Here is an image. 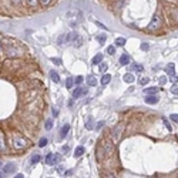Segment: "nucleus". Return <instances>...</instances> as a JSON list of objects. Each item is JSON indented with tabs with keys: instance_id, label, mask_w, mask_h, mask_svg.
I'll return each instance as SVG.
<instances>
[{
	"instance_id": "obj_18",
	"label": "nucleus",
	"mask_w": 178,
	"mask_h": 178,
	"mask_svg": "<svg viewBox=\"0 0 178 178\" xmlns=\"http://www.w3.org/2000/svg\"><path fill=\"white\" fill-rule=\"evenodd\" d=\"M101 61H103V54H101V53L96 54V56L93 57V60H91L93 64H98V63H101Z\"/></svg>"
},
{
	"instance_id": "obj_41",
	"label": "nucleus",
	"mask_w": 178,
	"mask_h": 178,
	"mask_svg": "<svg viewBox=\"0 0 178 178\" xmlns=\"http://www.w3.org/2000/svg\"><path fill=\"white\" fill-rule=\"evenodd\" d=\"M164 123H165L167 130H168V131H171V125H170V123H168V121H167V118H164Z\"/></svg>"
},
{
	"instance_id": "obj_3",
	"label": "nucleus",
	"mask_w": 178,
	"mask_h": 178,
	"mask_svg": "<svg viewBox=\"0 0 178 178\" xmlns=\"http://www.w3.org/2000/svg\"><path fill=\"white\" fill-rule=\"evenodd\" d=\"M13 144H14V148H17V150H24L29 145V142L24 140V137H22L20 134H16L14 137H13Z\"/></svg>"
},
{
	"instance_id": "obj_7",
	"label": "nucleus",
	"mask_w": 178,
	"mask_h": 178,
	"mask_svg": "<svg viewBox=\"0 0 178 178\" xmlns=\"http://www.w3.org/2000/svg\"><path fill=\"white\" fill-rule=\"evenodd\" d=\"M16 171V164L14 162H7L4 167H3V172L4 174H12Z\"/></svg>"
},
{
	"instance_id": "obj_29",
	"label": "nucleus",
	"mask_w": 178,
	"mask_h": 178,
	"mask_svg": "<svg viewBox=\"0 0 178 178\" xmlns=\"http://www.w3.org/2000/svg\"><path fill=\"white\" fill-rule=\"evenodd\" d=\"M103 125H104V121H98V123L96 124V127H94V130H96V131L101 130V128H103Z\"/></svg>"
},
{
	"instance_id": "obj_32",
	"label": "nucleus",
	"mask_w": 178,
	"mask_h": 178,
	"mask_svg": "<svg viewBox=\"0 0 178 178\" xmlns=\"http://www.w3.org/2000/svg\"><path fill=\"white\" fill-rule=\"evenodd\" d=\"M107 53H108V54H114V53H116V47H114V46H108V47H107Z\"/></svg>"
},
{
	"instance_id": "obj_25",
	"label": "nucleus",
	"mask_w": 178,
	"mask_h": 178,
	"mask_svg": "<svg viewBox=\"0 0 178 178\" xmlns=\"http://www.w3.org/2000/svg\"><path fill=\"white\" fill-rule=\"evenodd\" d=\"M131 68H134V71L140 73V71H142V68H144V67H142L141 64H132V66H131Z\"/></svg>"
},
{
	"instance_id": "obj_51",
	"label": "nucleus",
	"mask_w": 178,
	"mask_h": 178,
	"mask_svg": "<svg viewBox=\"0 0 178 178\" xmlns=\"http://www.w3.org/2000/svg\"><path fill=\"white\" fill-rule=\"evenodd\" d=\"M73 174V170H70V171H67V172H66V175H71Z\"/></svg>"
},
{
	"instance_id": "obj_17",
	"label": "nucleus",
	"mask_w": 178,
	"mask_h": 178,
	"mask_svg": "<svg viewBox=\"0 0 178 178\" xmlns=\"http://www.w3.org/2000/svg\"><path fill=\"white\" fill-rule=\"evenodd\" d=\"M118 61H120L121 66H127L128 63H130V57H128L127 54H123V56L120 57V60H118Z\"/></svg>"
},
{
	"instance_id": "obj_40",
	"label": "nucleus",
	"mask_w": 178,
	"mask_h": 178,
	"mask_svg": "<svg viewBox=\"0 0 178 178\" xmlns=\"http://www.w3.org/2000/svg\"><path fill=\"white\" fill-rule=\"evenodd\" d=\"M171 93H172V94H178V86H172V88H171Z\"/></svg>"
},
{
	"instance_id": "obj_20",
	"label": "nucleus",
	"mask_w": 178,
	"mask_h": 178,
	"mask_svg": "<svg viewBox=\"0 0 178 178\" xmlns=\"http://www.w3.org/2000/svg\"><path fill=\"white\" fill-rule=\"evenodd\" d=\"M84 151H86V148L83 147V145H80V147L76 148V151H74V157H81L83 154H84Z\"/></svg>"
},
{
	"instance_id": "obj_12",
	"label": "nucleus",
	"mask_w": 178,
	"mask_h": 178,
	"mask_svg": "<svg viewBox=\"0 0 178 178\" xmlns=\"http://www.w3.org/2000/svg\"><path fill=\"white\" fill-rule=\"evenodd\" d=\"M158 97H155V94L154 96H147L145 97V103H148V104H157L158 103Z\"/></svg>"
},
{
	"instance_id": "obj_35",
	"label": "nucleus",
	"mask_w": 178,
	"mask_h": 178,
	"mask_svg": "<svg viewBox=\"0 0 178 178\" xmlns=\"http://www.w3.org/2000/svg\"><path fill=\"white\" fill-rule=\"evenodd\" d=\"M39 145H40V147H46V145H47V138H41L39 141Z\"/></svg>"
},
{
	"instance_id": "obj_23",
	"label": "nucleus",
	"mask_w": 178,
	"mask_h": 178,
	"mask_svg": "<svg viewBox=\"0 0 178 178\" xmlns=\"http://www.w3.org/2000/svg\"><path fill=\"white\" fill-rule=\"evenodd\" d=\"M124 44H125V39H124V37H117V39H116V46H124Z\"/></svg>"
},
{
	"instance_id": "obj_28",
	"label": "nucleus",
	"mask_w": 178,
	"mask_h": 178,
	"mask_svg": "<svg viewBox=\"0 0 178 178\" xmlns=\"http://www.w3.org/2000/svg\"><path fill=\"white\" fill-rule=\"evenodd\" d=\"M106 39H107V36H106V34H101V36H97V40H98V43H101V44H104V41H106Z\"/></svg>"
},
{
	"instance_id": "obj_11",
	"label": "nucleus",
	"mask_w": 178,
	"mask_h": 178,
	"mask_svg": "<svg viewBox=\"0 0 178 178\" xmlns=\"http://www.w3.org/2000/svg\"><path fill=\"white\" fill-rule=\"evenodd\" d=\"M0 152H7V148H6V144H4V137H3L2 131H0Z\"/></svg>"
},
{
	"instance_id": "obj_4",
	"label": "nucleus",
	"mask_w": 178,
	"mask_h": 178,
	"mask_svg": "<svg viewBox=\"0 0 178 178\" xmlns=\"http://www.w3.org/2000/svg\"><path fill=\"white\" fill-rule=\"evenodd\" d=\"M61 161V154H58V152H56V154H47L46 157V164L47 165H56V164H58Z\"/></svg>"
},
{
	"instance_id": "obj_39",
	"label": "nucleus",
	"mask_w": 178,
	"mask_h": 178,
	"mask_svg": "<svg viewBox=\"0 0 178 178\" xmlns=\"http://www.w3.org/2000/svg\"><path fill=\"white\" fill-rule=\"evenodd\" d=\"M167 81H168V78H167V77H161V78H160V84H161V86H164Z\"/></svg>"
},
{
	"instance_id": "obj_46",
	"label": "nucleus",
	"mask_w": 178,
	"mask_h": 178,
	"mask_svg": "<svg viewBox=\"0 0 178 178\" xmlns=\"http://www.w3.org/2000/svg\"><path fill=\"white\" fill-rule=\"evenodd\" d=\"M57 171H58V172H60V174H64V168H63L61 165H60V167H58V168H57Z\"/></svg>"
},
{
	"instance_id": "obj_5",
	"label": "nucleus",
	"mask_w": 178,
	"mask_h": 178,
	"mask_svg": "<svg viewBox=\"0 0 178 178\" xmlns=\"http://www.w3.org/2000/svg\"><path fill=\"white\" fill-rule=\"evenodd\" d=\"M123 131H124V124L123 123H120V124H117L116 127H114V130H113V141H118L121 137V134H123Z\"/></svg>"
},
{
	"instance_id": "obj_53",
	"label": "nucleus",
	"mask_w": 178,
	"mask_h": 178,
	"mask_svg": "<svg viewBox=\"0 0 178 178\" xmlns=\"http://www.w3.org/2000/svg\"><path fill=\"white\" fill-rule=\"evenodd\" d=\"M14 178H24V177H23V175H22V174H19V175H16V177H14Z\"/></svg>"
},
{
	"instance_id": "obj_48",
	"label": "nucleus",
	"mask_w": 178,
	"mask_h": 178,
	"mask_svg": "<svg viewBox=\"0 0 178 178\" xmlns=\"http://www.w3.org/2000/svg\"><path fill=\"white\" fill-rule=\"evenodd\" d=\"M27 2H29L30 6H34V4H36V2H34V0H27Z\"/></svg>"
},
{
	"instance_id": "obj_49",
	"label": "nucleus",
	"mask_w": 178,
	"mask_h": 178,
	"mask_svg": "<svg viewBox=\"0 0 178 178\" xmlns=\"http://www.w3.org/2000/svg\"><path fill=\"white\" fill-rule=\"evenodd\" d=\"M97 26H100V27H103V29H107V27H106V26H104V24H101L100 22H97Z\"/></svg>"
},
{
	"instance_id": "obj_44",
	"label": "nucleus",
	"mask_w": 178,
	"mask_h": 178,
	"mask_svg": "<svg viewBox=\"0 0 178 178\" xmlns=\"http://www.w3.org/2000/svg\"><path fill=\"white\" fill-rule=\"evenodd\" d=\"M63 41H66V36L63 34V36H60V39H58V44H61Z\"/></svg>"
},
{
	"instance_id": "obj_31",
	"label": "nucleus",
	"mask_w": 178,
	"mask_h": 178,
	"mask_svg": "<svg viewBox=\"0 0 178 178\" xmlns=\"http://www.w3.org/2000/svg\"><path fill=\"white\" fill-rule=\"evenodd\" d=\"M148 81H150L148 77H142L141 80H140V84H141V86H145V84H148Z\"/></svg>"
},
{
	"instance_id": "obj_6",
	"label": "nucleus",
	"mask_w": 178,
	"mask_h": 178,
	"mask_svg": "<svg viewBox=\"0 0 178 178\" xmlns=\"http://www.w3.org/2000/svg\"><path fill=\"white\" fill-rule=\"evenodd\" d=\"M87 94V88H83V87H76V90L73 91V98H78V97Z\"/></svg>"
},
{
	"instance_id": "obj_33",
	"label": "nucleus",
	"mask_w": 178,
	"mask_h": 178,
	"mask_svg": "<svg viewBox=\"0 0 178 178\" xmlns=\"http://www.w3.org/2000/svg\"><path fill=\"white\" fill-rule=\"evenodd\" d=\"M83 81H84L83 76H77V77L74 78V83H76V84H80V83H83Z\"/></svg>"
},
{
	"instance_id": "obj_2",
	"label": "nucleus",
	"mask_w": 178,
	"mask_h": 178,
	"mask_svg": "<svg viewBox=\"0 0 178 178\" xmlns=\"http://www.w3.org/2000/svg\"><path fill=\"white\" fill-rule=\"evenodd\" d=\"M161 26H162V19H161V14H160V13H157V14H155L154 17H152L151 23L148 24V30H150V31L158 30Z\"/></svg>"
},
{
	"instance_id": "obj_55",
	"label": "nucleus",
	"mask_w": 178,
	"mask_h": 178,
	"mask_svg": "<svg viewBox=\"0 0 178 178\" xmlns=\"http://www.w3.org/2000/svg\"><path fill=\"white\" fill-rule=\"evenodd\" d=\"M0 165H2V162H0Z\"/></svg>"
},
{
	"instance_id": "obj_13",
	"label": "nucleus",
	"mask_w": 178,
	"mask_h": 178,
	"mask_svg": "<svg viewBox=\"0 0 178 178\" xmlns=\"http://www.w3.org/2000/svg\"><path fill=\"white\" fill-rule=\"evenodd\" d=\"M165 71L168 76H174V73H175V64H174V63H170V64L167 66Z\"/></svg>"
},
{
	"instance_id": "obj_45",
	"label": "nucleus",
	"mask_w": 178,
	"mask_h": 178,
	"mask_svg": "<svg viewBox=\"0 0 178 178\" xmlns=\"http://www.w3.org/2000/svg\"><path fill=\"white\" fill-rule=\"evenodd\" d=\"M57 116H58V110H57V108H53V117L56 118Z\"/></svg>"
},
{
	"instance_id": "obj_34",
	"label": "nucleus",
	"mask_w": 178,
	"mask_h": 178,
	"mask_svg": "<svg viewBox=\"0 0 178 178\" xmlns=\"http://www.w3.org/2000/svg\"><path fill=\"white\" fill-rule=\"evenodd\" d=\"M101 178H116L113 174H108V172H101Z\"/></svg>"
},
{
	"instance_id": "obj_9",
	"label": "nucleus",
	"mask_w": 178,
	"mask_h": 178,
	"mask_svg": "<svg viewBox=\"0 0 178 178\" xmlns=\"http://www.w3.org/2000/svg\"><path fill=\"white\" fill-rule=\"evenodd\" d=\"M6 53H7L9 57H17V56H19V50L14 48L13 46H7V48H6Z\"/></svg>"
},
{
	"instance_id": "obj_42",
	"label": "nucleus",
	"mask_w": 178,
	"mask_h": 178,
	"mask_svg": "<svg viewBox=\"0 0 178 178\" xmlns=\"http://www.w3.org/2000/svg\"><path fill=\"white\" fill-rule=\"evenodd\" d=\"M61 152L67 154V152H68V145H64V147H61Z\"/></svg>"
},
{
	"instance_id": "obj_27",
	"label": "nucleus",
	"mask_w": 178,
	"mask_h": 178,
	"mask_svg": "<svg viewBox=\"0 0 178 178\" xmlns=\"http://www.w3.org/2000/svg\"><path fill=\"white\" fill-rule=\"evenodd\" d=\"M40 161V155L39 154H34L33 157H31V164H37Z\"/></svg>"
},
{
	"instance_id": "obj_14",
	"label": "nucleus",
	"mask_w": 178,
	"mask_h": 178,
	"mask_svg": "<svg viewBox=\"0 0 178 178\" xmlns=\"http://www.w3.org/2000/svg\"><path fill=\"white\" fill-rule=\"evenodd\" d=\"M123 80H124L125 83H128V84H130V83H132L135 78H134V74H132V73H127V74H124Z\"/></svg>"
},
{
	"instance_id": "obj_38",
	"label": "nucleus",
	"mask_w": 178,
	"mask_h": 178,
	"mask_svg": "<svg viewBox=\"0 0 178 178\" xmlns=\"http://www.w3.org/2000/svg\"><path fill=\"white\" fill-rule=\"evenodd\" d=\"M170 118H171L172 121H175V123H178V114H171Z\"/></svg>"
},
{
	"instance_id": "obj_54",
	"label": "nucleus",
	"mask_w": 178,
	"mask_h": 178,
	"mask_svg": "<svg viewBox=\"0 0 178 178\" xmlns=\"http://www.w3.org/2000/svg\"><path fill=\"white\" fill-rule=\"evenodd\" d=\"M0 53H2V46H0Z\"/></svg>"
},
{
	"instance_id": "obj_8",
	"label": "nucleus",
	"mask_w": 178,
	"mask_h": 178,
	"mask_svg": "<svg viewBox=\"0 0 178 178\" xmlns=\"http://www.w3.org/2000/svg\"><path fill=\"white\" fill-rule=\"evenodd\" d=\"M170 17L174 23H178V7H171L170 9Z\"/></svg>"
},
{
	"instance_id": "obj_19",
	"label": "nucleus",
	"mask_w": 178,
	"mask_h": 178,
	"mask_svg": "<svg viewBox=\"0 0 178 178\" xmlns=\"http://www.w3.org/2000/svg\"><path fill=\"white\" fill-rule=\"evenodd\" d=\"M68 131H70V125H68V124H64V125L61 127V130H60V135H61V137H66Z\"/></svg>"
},
{
	"instance_id": "obj_26",
	"label": "nucleus",
	"mask_w": 178,
	"mask_h": 178,
	"mask_svg": "<svg viewBox=\"0 0 178 178\" xmlns=\"http://www.w3.org/2000/svg\"><path fill=\"white\" fill-rule=\"evenodd\" d=\"M51 128H53V120L48 118V120L46 121V130H51Z\"/></svg>"
},
{
	"instance_id": "obj_36",
	"label": "nucleus",
	"mask_w": 178,
	"mask_h": 178,
	"mask_svg": "<svg viewBox=\"0 0 178 178\" xmlns=\"http://www.w3.org/2000/svg\"><path fill=\"white\" fill-rule=\"evenodd\" d=\"M39 3L41 6H48L51 3V0H39Z\"/></svg>"
},
{
	"instance_id": "obj_16",
	"label": "nucleus",
	"mask_w": 178,
	"mask_h": 178,
	"mask_svg": "<svg viewBox=\"0 0 178 178\" xmlns=\"http://www.w3.org/2000/svg\"><path fill=\"white\" fill-rule=\"evenodd\" d=\"M50 78L53 80L54 83H60V76H58L57 71H54V70H51V71H50Z\"/></svg>"
},
{
	"instance_id": "obj_43",
	"label": "nucleus",
	"mask_w": 178,
	"mask_h": 178,
	"mask_svg": "<svg viewBox=\"0 0 178 178\" xmlns=\"http://www.w3.org/2000/svg\"><path fill=\"white\" fill-rule=\"evenodd\" d=\"M51 61H53L54 64H61V60H60V58H51Z\"/></svg>"
},
{
	"instance_id": "obj_24",
	"label": "nucleus",
	"mask_w": 178,
	"mask_h": 178,
	"mask_svg": "<svg viewBox=\"0 0 178 178\" xmlns=\"http://www.w3.org/2000/svg\"><path fill=\"white\" fill-rule=\"evenodd\" d=\"M73 84H74V78H71V77H68L67 80H66V87L67 88H71Z\"/></svg>"
},
{
	"instance_id": "obj_52",
	"label": "nucleus",
	"mask_w": 178,
	"mask_h": 178,
	"mask_svg": "<svg viewBox=\"0 0 178 178\" xmlns=\"http://www.w3.org/2000/svg\"><path fill=\"white\" fill-rule=\"evenodd\" d=\"M4 175H6L4 172H0V178H4Z\"/></svg>"
},
{
	"instance_id": "obj_50",
	"label": "nucleus",
	"mask_w": 178,
	"mask_h": 178,
	"mask_svg": "<svg viewBox=\"0 0 178 178\" xmlns=\"http://www.w3.org/2000/svg\"><path fill=\"white\" fill-rule=\"evenodd\" d=\"M171 81H172V83H177V81H178V77H172V80H171Z\"/></svg>"
},
{
	"instance_id": "obj_30",
	"label": "nucleus",
	"mask_w": 178,
	"mask_h": 178,
	"mask_svg": "<svg viewBox=\"0 0 178 178\" xmlns=\"http://www.w3.org/2000/svg\"><path fill=\"white\" fill-rule=\"evenodd\" d=\"M141 50L142 51H148L150 50V44L148 43H141Z\"/></svg>"
},
{
	"instance_id": "obj_15",
	"label": "nucleus",
	"mask_w": 178,
	"mask_h": 178,
	"mask_svg": "<svg viewBox=\"0 0 178 178\" xmlns=\"http://www.w3.org/2000/svg\"><path fill=\"white\" fill-rule=\"evenodd\" d=\"M86 128H87V130H94V120H93V117H88L86 120Z\"/></svg>"
},
{
	"instance_id": "obj_21",
	"label": "nucleus",
	"mask_w": 178,
	"mask_h": 178,
	"mask_svg": "<svg viewBox=\"0 0 178 178\" xmlns=\"http://www.w3.org/2000/svg\"><path fill=\"white\" fill-rule=\"evenodd\" d=\"M110 81H111V76L110 74H104L103 77H101V84L103 86H107Z\"/></svg>"
},
{
	"instance_id": "obj_47",
	"label": "nucleus",
	"mask_w": 178,
	"mask_h": 178,
	"mask_svg": "<svg viewBox=\"0 0 178 178\" xmlns=\"http://www.w3.org/2000/svg\"><path fill=\"white\" fill-rule=\"evenodd\" d=\"M124 4V0H118V3H117V6L120 7V6H123Z\"/></svg>"
},
{
	"instance_id": "obj_37",
	"label": "nucleus",
	"mask_w": 178,
	"mask_h": 178,
	"mask_svg": "<svg viewBox=\"0 0 178 178\" xmlns=\"http://www.w3.org/2000/svg\"><path fill=\"white\" fill-rule=\"evenodd\" d=\"M106 70H107V64H106V63H101V66H100V71H101V73H106Z\"/></svg>"
},
{
	"instance_id": "obj_10",
	"label": "nucleus",
	"mask_w": 178,
	"mask_h": 178,
	"mask_svg": "<svg viewBox=\"0 0 178 178\" xmlns=\"http://www.w3.org/2000/svg\"><path fill=\"white\" fill-rule=\"evenodd\" d=\"M158 91H160L158 87H148V88L144 90V93L147 94V96H154V94H157Z\"/></svg>"
},
{
	"instance_id": "obj_22",
	"label": "nucleus",
	"mask_w": 178,
	"mask_h": 178,
	"mask_svg": "<svg viewBox=\"0 0 178 178\" xmlns=\"http://www.w3.org/2000/svg\"><path fill=\"white\" fill-rule=\"evenodd\" d=\"M87 84H88L90 87H96L97 86V80L93 77V76H88L87 77Z\"/></svg>"
},
{
	"instance_id": "obj_1",
	"label": "nucleus",
	"mask_w": 178,
	"mask_h": 178,
	"mask_svg": "<svg viewBox=\"0 0 178 178\" xmlns=\"http://www.w3.org/2000/svg\"><path fill=\"white\" fill-rule=\"evenodd\" d=\"M100 152L97 151V158L101 160V158H106V157L111 155L114 152V145L110 140H103L101 141V145H100Z\"/></svg>"
}]
</instances>
